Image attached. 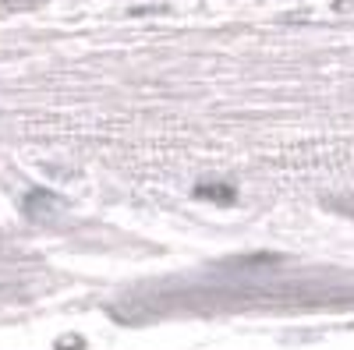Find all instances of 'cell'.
I'll return each instance as SVG.
<instances>
[{"label": "cell", "mask_w": 354, "mask_h": 350, "mask_svg": "<svg viewBox=\"0 0 354 350\" xmlns=\"http://www.w3.org/2000/svg\"><path fill=\"white\" fill-rule=\"evenodd\" d=\"M198 198H213V202H234L230 184H198Z\"/></svg>", "instance_id": "6da1fadb"}]
</instances>
